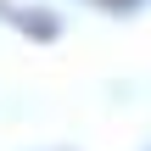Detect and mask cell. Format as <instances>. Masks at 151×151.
Listing matches in <instances>:
<instances>
[{
	"instance_id": "cell-1",
	"label": "cell",
	"mask_w": 151,
	"mask_h": 151,
	"mask_svg": "<svg viewBox=\"0 0 151 151\" xmlns=\"http://www.w3.org/2000/svg\"><path fill=\"white\" fill-rule=\"evenodd\" d=\"M112 6H123V0H112Z\"/></svg>"
}]
</instances>
